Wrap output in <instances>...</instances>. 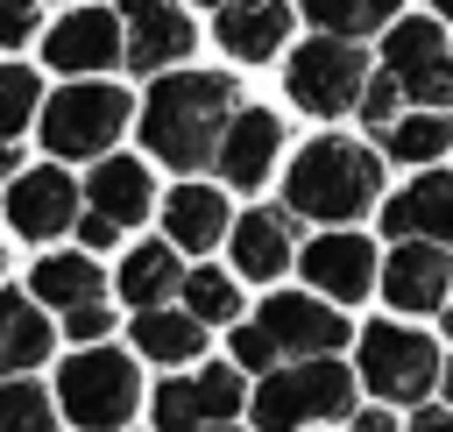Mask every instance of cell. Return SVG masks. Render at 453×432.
<instances>
[{"label":"cell","mask_w":453,"mask_h":432,"mask_svg":"<svg viewBox=\"0 0 453 432\" xmlns=\"http://www.w3.org/2000/svg\"><path fill=\"white\" fill-rule=\"evenodd\" d=\"M234 78L226 71H170L142 99V149L170 170H205L219 156V135L234 120Z\"/></svg>","instance_id":"obj_1"},{"label":"cell","mask_w":453,"mask_h":432,"mask_svg":"<svg viewBox=\"0 0 453 432\" xmlns=\"http://www.w3.org/2000/svg\"><path fill=\"white\" fill-rule=\"evenodd\" d=\"M375 191H382V163H375V149H361V142H347V135L304 142V149L290 156V170H283L290 212L333 220V227H347L354 212H368Z\"/></svg>","instance_id":"obj_2"},{"label":"cell","mask_w":453,"mask_h":432,"mask_svg":"<svg viewBox=\"0 0 453 432\" xmlns=\"http://www.w3.org/2000/svg\"><path fill=\"white\" fill-rule=\"evenodd\" d=\"M142 404V375H134V354L106 347V340H78V354L57 368V411L71 425H127Z\"/></svg>","instance_id":"obj_3"},{"label":"cell","mask_w":453,"mask_h":432,"mask_svg":"<svg viewBox=\"0 0 453 432\" xmlns=\"http://www.w3.org/2000/svg\"><path fill=\"white\" fill-rule=\"evenodd\" d=\"M134 120V99L120 85H99V78H78L64 85L50 106H42V149L78 163V156H106Z\"/></svg>","instance_id":"obj_4"},{"label":"cell","mask_w":453,"mask_h":432,"mask_svg":"<svg viewBox=\"0 0 453 432\" xmlns=\"http://www.w3.org/2000/svg\"><path fill=\"white\" fill-rule=\"evenodd\" d=\"M361 85H368V57L354 50V35H333V28H319L311 42H297L290 64H283V92H290V106H304L311 120L347 113V106L361 99Z\"/></svg>","instance_id":"obj_5"},{"label":"cell","mask_w":453,"mask_h":432,"mask_svg":"<svg viewBox=\"0 0 453 432\" xmlns=\"http://www.w3.org/2000/svg\"><path fill=\"white\" fill-rule=\"evenodd\" d=\"M248 411H255V425H326V418H347L354 411V375L333 354H304V361L276 368L255 390Z\"/></svg>","instance_id":"obj_6"},{"label":"cell","mask_w":453,"mask_h":432,"mask_svg":"<svg viewBox=\"0 0 453 432\" xmlns=\"http://www.w3.org/2000/svg\"><path fill=\"white\" fill-rule=\"evenodd\" d=\"M361 375L389 404H425V390L439 382V347L411 326H368L361 333Z\"/></svg>","instance_id":"obj_7"},{"label":"cell","mask_w":453,"mask_h":432,"mask_svg":"<svg viewBox=\"0 0 453 432\" xmlns=\"http://www.w3.org/2000/svg\"><path fill=\"white\" fill-rule=\"evenodd\" d=\"M382 71L403 85L411 106L453 99V42L439 35V21H389L382 28Z\"/></svg>","instance_id":"obj_8"},{"label":"cell","mask_w":453,"mask_h":432,"mask_svg":"<svg viewBox=\"0 0 453 432\" xmlns=\"http://www.w3.org/2000/svg\"><path fill=\"white\" fill-rule=\"evenodd\" d=\"M248 411V390H241V361H212L198 375H177L156 390V425L163 432H191V425H226Z\"/></svg>","instance_id":"obj_9"},{"label":"cell","mask_w":453,"mask_h":432,"mask_svg":"<svg viewBox=\"0 0 453 432\" xmlns=\"http://www.w3.org/2000/svg\"><path fill=\"white\" fill-rule=\"evenodd\" d=\"M42 57H50V71L92 78V71H113V64L127 57V28H120V14H106V7H78V14H64V21L50 28Z\"/></svg>","instance_id":"obj_10"},{"label":"cell","mask_w":453,"mask_h":432,"mask_svg":"<svg viewBox=\"0 0 453 432\" xmlns=\"http://www.w3.org/2000/svg\"><path fill=\"white\" fill-rule=\"evenodd\" d=\"M7 227L21 241H57L78 227V184L64 170H14L7 177Z\"/></svg>","instance_id":"obj_11"},{"label":"cell","mask_w":453,"mask_h":432,"mask_svg":"<svg viewBox=\"0 0 453 432\" xmlns=\"http://www.w3.org/2000/svg\"><path fill=\"white\" fill-rule=\"evenodd\" d=\"M276 156H283V120H276L269 106H234L226 135H219V156H212L219 177L241 184V191H255V184H269Z\"/></svg>","instance_id":"obj_12"},{"label":"cell","mask_w":453,"mask_h":432,"mask_svg":"<svg viewBox=\"0 0 453 432\" xmlns=\"http://www.w3.org/2000/svg\"><path fill=\"white\" fill-rule=\"evenodd\" d=\"M382 297L396 312H439L453 297V248L446 241H403L382 269Z\"/></svg>","instance_id":"obj_13"},{"label":"cell","mask_w":453,"mask_h":432,"mask_svg":"<svg viewBox=\"0 0 453 432\" xmlns=\"http://www.w3.org/2000/svg\"><path fill=\"white\" fill-rule=\"evenodd\" d=\"M120 28H127V64L134 71H163L177 57H191L198 28L177 0H120Z\"/></svg>","instance_id":"obj_14"},{"label":"cell","mask_w":453,"mask_h":432,"mask_svg":"<svg viewBox=\"0 0 453 432\" xmlns=\"http://www.w3.org/2000/svg\"><path fill=\"white\" fill-rule=\"evenodd\" d=\"M297 262H304L311 290H326L333 305H354V297H368V283H375V241H368V234H347V227L319 234Z\"/></svg>","instance_id":"obj_15"},{"label":"cell","mask_w":453,"mask_h":432,"mask_svg":"<svg viewBox=\"0 0 453 432\" xmlns=\"http://www.w3.org/2000/svg\"><path fill=\"white\" fill-rule=\"evenodd\" d=\"M382 227L396 241H446L453 248V170H418V184H403L382 205Z\"/></svg>","instance_id":"obj_16"},{"label":"cell","mask_w":453,"mask_h":432,"mask_svg":"<svg viewBox=\"0 0 453 432\" xmlns=\"http://www.w3.org/2000/svg\"><path fill=\"white\" fill-rule=\"evenodd\" d=\"M262 326H269V340H276L283 354H333V347H347V319H340L333 305L297 297V290L262 297Z\"/></svg>","instance_id":"obj_17"},{"label":"cell","mask_w":453,"mask_h":432,"mask_svg":"<svg viewBox=\"0 0 453 432\" xmlns=\"http://www.w3.org/2000/svg\"><path fill=\"white\" fill-rule=\"evenodd\" d=\"M297 234H290V212H276V205H255V212H241L234 227H226V248H234V269L248 276V283H269V276H283L290 269V248Z\"/></svg>","instance_id":"obj_18"},{"label":"cell","mask_w":453,"mask_h":432,"mask_svg":"<svg viewBox=\"0 0 453 432\" xmlns=\"http://www.w3.org/2000/svg\"><path fill=\"white\" fill-rule=\"evenodd\" d=\"M219 42L234 64H262L290 42V7L283 0H219Z\"/></svg>","instance_id":"obj_19"},{"label":"cell","mask_w":453,"mask_h":432,"mask_svg":"<svg viewBox=\"0 0 453 432\" xmlns=\"http://www.w3.org/2000/svg\"><path fill=\"white\" fill-rule=\"evenodd\" d=\"M156 177H149V163L142 156H99V170L85 177V205L92 212H106V220H120V227H134L142 212H149V191Z\"/></svg>","instance_id":"obj_20"},{"label":"cell","mask_w":453,"mask_h":432,"mask_svg":"<svg viewBox=\"0 0 453 432\" xmlns=\"http://www.w3.org/2000/svg\"><path fill=\"white\" fill-rule=\"evenodd\" d=\"M163 227H170V241L184 248V255H205L212 241H226V198H219V184H177L170 191V205H163Z\"/></svg>","instance_id":"obj_21"},{"label":"cell","mask_w":453,"mask_h":432,"mask_svg":"<svg viewBox=\"0 0 453 432\" xmlns=\"http://www.w3.org/2000/svg\"><path fill=\"white\" fill-rule=\"evenodd\" d=\"M134 354H149V361H163V368H184L191 354H205V319L184 305V312H170V305H142L134 312Z\"/></svg>","instance_id":"obj_22"},{"label":"cell","mask_w":453,"mask_h":432,"mask_svg":"<svg viewBox=\"0 0 453 432\" xmlns=\"http://www.w3.org/2000/svg\"><path fill=\"white\" fill-rule=\"evenodd\" d=\"M184 290V262H177V241H142V248H127V262H120V297L142 312V305H170Z\"/></svg>","instance_id":"obj_23"},{"label":"cell","mask_w":453,"mask_h":432,"mask_svg":"<svg viewBox=\"0 0 453 432\" xmlns=\"http://www.w3.org/2000/svg\"><path fill=\"white\" fill-rule=\"evenodd\" d=\"M50 340H57V326L35 312V297H21V290H0V375H21V368H35V361L50 354Z\"/></svg>","instance_id":"obj_24"},{"label":"cell","mask_w":453,"mask_h":432,"mask_svg":"<svg viewBox=\"0 0 453 432\" xmlns=\"http://www.w3.org/2000/svg\"><path fill=\"white\" fill-rule=\"evenodd\" d=\"M28 290H35V305H50V312H71V305L106 297V283H99V269H92V248H85V255H42V262L28 269Z\"/></svg>","instance_id":"obj_25"},{"label":"cell","mask_w":453,"mask_h":432,"mask_svg":"<svg viewBox=\"0 0 453 432\" xmlns=\"http://www.w3.org/2000/svg\"><path fill=\"white\" fill-rule=\"evenodd\" d=\"M382 135H389V156H396V163H418V170H425V163H439V156L453 149V120H446V106L396 113Z\"/></svg>","instance_id":"obj_26"},{"label":"cell","mask_w":453,"mask_h":432,"mask_svg":"<svg viewBox=\"0 0 453 432\" xmlns=\"http://www.w3.org/2000/svg\"><path fill=\"white\" fill-rule=\"evenodd\" d=\"M311 14V28H333V35H375L396 21V0H297Z\"/></svg>","instance_id":"obj_27"},{"label":"cell","mask_w":453,"mask_h":432,"mask_svg":"<svg viewBox=\"0 0 453 432\" xmlns=\"http://www.w3.org/2000/svg\"><path fill=\"white\" fill-rule=\"evenodd\" d=\"M177 297H184V305H191V312H198L205 326H226V319L241 312V283H234L226 269H191Z\"/></svg>","instance_id":"obj_28"},{"label":"cell","mask_w":453,"mask_h":432,"mask_svg":"<svg viewBox=\"0 0 453 432\" xmlns=\"http://www.w3.org/2000/svg\"><path fill=\"white\" fill-rule=\"evenodd\" d=\"M50 418H57V404L28 382V368L0 382V432H50Z\"/></svg>","instance_id":"obj_29"},{"label":"cell","mask_w":453,"mask_h":432,"mask_svg":"<svg viewBox=\"0 0 453 432\" xmlns=\"http://www.w3.org/2000/svg\"><path fill=\"white\" fill-rule=\"evenodd\" d=\"M35 99H42L35 71H28V64H0V142H14V135L28 127Z\"/></svg>","instance_id":"obj_30"},{"label":"cell","mask_w":453,"mask_h":432,"mask_svg":"<svg viewBox=\"0 0 453 432\" xmlns=\"http://www.w3.org/2000/svg\"><path fill=\"white\" fill-rule=\"evenodd\" d=\"M396 99H403V85H396L389 71H375V78L361 85V99H354L361 127H389V120H396Z\"/></svg>","instance_id":"obj_31"},{"label":"cell","mask_w":453,"mask_h":432,"mask_svg":"<svg viewBox=\"0 0 453 432\" xmlns=\"http://www.w3.org/2000/svg\"><path fill=\"white\" fill-rule=\"evenodd\" d=\"M226 354H234L241 368H276V354H283V347H276V340H269V326L255 319V326H234V347H226Z\"/></svg>","instance_id":"obj_32"},{"label":"cell","mask_w":453,"mask_h":432,"mask_svg":"<svg viewBox=\"0 0 453 432\" xmlns=\"http://www.w3.org/2000/svg\"><path fill=\"white\" fill-rule=\"evenodd\" d=\"M64 333H71V340H106V333H113V312H106V297H92V305H71V312H64Z\"/></svg>","instance_id":"obj_33"},{"label":"cell","mask_w":453,"mask_h":432,"mask_svg":"<svg viewBox=\"0 0 453 432\" xmlns=\"http://www.w3.org/2000/svg\"><path fill=\"white\" fill-rule=\"evenodd\" d=\"M35 35V0H0V50Z\"/></svg>","instance_id":"obj_34"},{"label":"cell","mask_w":453,"mask_h":432,"mask_svg":"<svg viewBox=\"0 0 453 432\" xmlns=\"http://www.w3.org/2000/svg\"><path fill=\"white\" fill-rule=\"evenodd\" d=\"M78 234H85V248H113L120 220H106V212H85V220H78Z\"/></svg>","instance_id":"obj_35"},{"label":"cell","mask_w":453,"mask_h":432,"mask_svg":"<svg viewBox=\"0 0 453 432\" xmlns=\"http://www.w3.org/2000/svg\"><path fill=\"white\" fill-rule=\"evenodd\" d=\"M411 425H418V432H453V411H439V404H432V411H418Z\"/></svg>","instance_id":"obj_36"},{"label":"cell","mask_w":453,"mask_h":432,"mask_svg":"<svg viewBox=\"0 0 453 432\" xmlns=\"http://www.w3.org/2000/svg\"><path fill=\"white\" fill-rule=\"evenodd\" d=\"M439 390H446V404H453V361H439Z\"/></svg>","instance_id":"obj_37"},{"label":"cell","mask_w":453,"mask_h":432,"mask_svg":"<svg viewBox=\"0 0 453 432\" xmlns=\"http://www.w3.org/2000/svg\"><path fill=\"white\" fill-rule=\"evenodd\" d=\"M0 177H14V149L7 142H0Z\"/></svg>","instance_id":"obj_38"},{"label":"cell","mask_w":453,"mask_h":432,"mask_svg":"<svg viewBox=\"0 0 453 432\" xmlns=\"http://www.w3.org/2000/svg\"><path fill=\"white\" fill-rule=\"evenodd\" d=\"M439 319H446V340H453V297H446V305H439Z\"/></svg>","instance_id":"obj_39"},{"label":"cell","mask_w":453,"mask_h":432,"mask_svg":"<svg viewBox=\"0 0 453 432\" xmlns=\"http://www.w3.org/2000/svg\"><path fill=\"white\" fill-rule=\"evenodd\" d=\"M432 7H439V14H453V0H432Z\"/></svg>","instance_id":"obj_40"},{"label":"cell","mask_w":453,"mask_h":432,"mask_svg":"<svg viewBox=\"0 0 453 432\" xmlns=\"http://www.w3.org/2000/svg\"><path fill=\"white\" fill-rule=\"evenodd\" d=\"M0 269H7V248H0Z\"/></svg>","instance_id":"obj_41"},{"label":"cell","mask_w":453,"mask_h":432,"mask_svg":"<svg viewBox=\"0 0 453 432\" xmlns=\"http://www.w3.org/2000/svg\"><path fill=\"white\" fill-rule=\"evenodd\" d=\"M205 7H219V0H205Z\"/></svg>","instance_id":"obj_42"}]
</instances>
